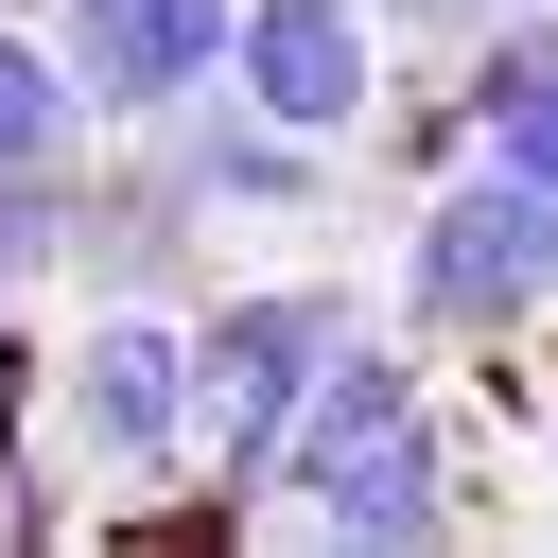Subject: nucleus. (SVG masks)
Returning a JSON list of instances; mask_svg holds the SVG:
<instances>
[{
    "mask_svg": "<svg viewBox=\"0 0 558 558\" xmlns=\"http://www.w3.org/2000/svg\"><path fill=\"white\" fill-rule=\"evenodd\" d=\"M384 331L366 279L296 262V279H209L192 296V436H209V523H279V453L331 401V366Z\"/></svg>",
    "mask_w": 558,
    "mask_h": 558,
    "instance_id": "1",
    "label": "nucleus"
},
{
    "mask_svg": "<svg viewBox=\"0 0 558 558\" xmlns=\"http://www.w3.org/2000/svg\"><path fill=\"white\" fill-rule=\"evenodd\" d=\"M279 506H296L314 541H349V558H401V541L453 523V401H436V349H418L401 314H384V331L331 366V401L296 418Z\"/></svg>",
    "mask_w": 558,
    "mask_h": 558,
    "instance_id": "2",
    "label": "nucleus"
},
{
    "mask_svg": "<svg viewBox=\"0 0 558 558\" xmlns=\"http://www.w3.org/2000/svg\"><path fill=\"white\" fill-rule=\"evenodd\" d=\"M87 506H209V436H192V296H87L52 349V418H35Z\"/></svg>",
    "mask_w": 558,
    "mask_h": 558,
    "instance_id": "3",
    "label": "nucleus"
},
{
    "mask_svg": "<svg viewBox=\"0 0 558 558\" xmlns=\"http://www.w3.org/2000/svg\"><path fill=\"white\" fill-rule=\"evenodd\" d=\"M384 314H401L418 349H523V331L558 314V192L506 174V157L436 174V192L401 209V244H384Z\"/></svg>",
    "mask_w": 558,
    "mask_h": 558,
    "instance_id": "4",
    "label": "nucleus"
},
{
    "mask_svg": "<svg viewBox=\"0 0 558 558\" xmlns=\"http://www.w3.org/2000/svg\"><path fill=\"white\" fill-rule=\"evenodd\" d=\"M401 70H418V52H401L384 0H244V70H227V87L279 105L296 140H349V157H366V122L401 105Z\"/></svg>",
    "mask_w": 558,
    "mask_h": 558,
    "instance_id": "5",
    "label": "nucleus"
},
{
    "mask_svg": "<svg viewBox=\"0 0 558 558\" xmlns=\"http://www.w3.org/2000/svg\"><path fill=\"white\" fill-rule=\"evenodd\" d=\"M227 209L174 174V140H105L87 157V244H70V314L87 296H209Z\"/></svg>",
    "mask_w": 558,
    "mask_h": 558,
    "instance_id": "6",
    "label": "nucleus"
},
{
    "mask_svg": "<svg viewBox=\"0 0 558 558\" xmlns=\"http://www.w3.org/2000/svg\"><path fill=\"white\" fill-rule=\"evenodd\" d=\"M140 140H174V174H192L227 227H331V209H349V174H366L349 140H296V122H279V105H244V87H192V105H174V122H140Z\"/></svg>",
    "mask_w": 558,
    "mask_h": 558,
    "instance_id": "7",
    "label": "nucleus"
},
{
    "mask_svg": "<svg viewBox=\"0 0 558 558\" xmlns=\"http://www.w3.org/2000/svg\"><path fill=\"white\" fill-rule=\"evenodd\" d=\"M52 35H70V70H87V105L140 140V122H174L192 87H227L244 70V0H52Z\"/></svg>",
    "mask_w": 558,
    "mask_h": 558,
    "instance_id": "8",
    "label": "nucleus"
},
{
    "mask_svg": "<svg viewBox=\"0 0 558 558\" xmlns=\"http://www.w3.org/2000/svg\"><path fill=\"white\" fill-rule=\"evenodd\" d=\"M70 244H87V157H17L0 174V314L70 296Z\"/></svg>",
    "mask_w": 558,
    "mask_h": 558,
    "instance_id": "9",
    "label": "nucleus"
},
{
    "mask_svg": "<svg viewBox=\"0 0 558 558\" xmlns=\"http://www.w3.org/2000/svg\"><path fill=\"white\" fill-rule=\"evenodd\" d=\"M0 17H52V0H0Z\"/></svg>",
    "mask_w": 558,
    "mask_h": 558,
    "instance_id": "10",
    "label": "nucleus"
}]
</instances>
